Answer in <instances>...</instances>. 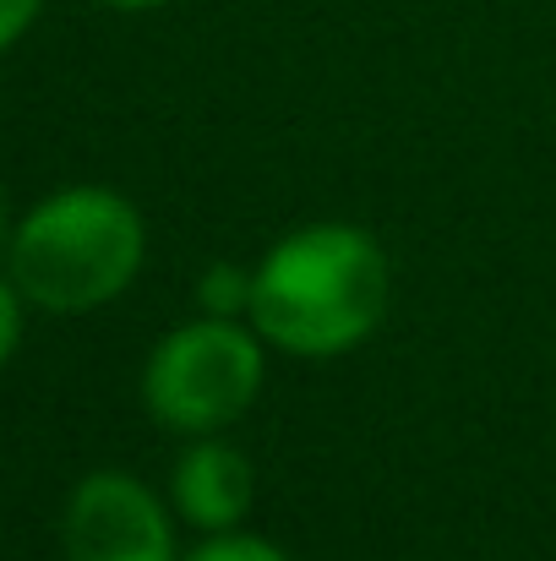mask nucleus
Here are the masks:
<instances>
[{
    "label": "nucleus",
    "instance_id": "1",
    "mask_svg": "<svg viewBox=\"0 0 556 561\" xmlns=\"http://www.w3.org/2000/svg\"><path fill=\"white\" fill-rule=\"evenodd\" d=\"M387 306V245L350 218L295 224L251 267V328L290 360H339L361 350Z\"/></svg>",
    "mask_w": 556,
    "mask_h": 561
},
{
    "label": "nucleus",
    "instance_id": "2",
    "mask_svg": "<svg viewBox=\"0 0 556 561\" xmlns=\"http://www.w3.org/2000/svg\"><path fill=\"white\" fill-rule=\"evenodd\" d=\"M148 262V218L121 186L77 181L44 191L0 251V267L33 311L88 317L115 306Z\"/></svg>",
    "mask_w": 556,
    "mask_h": 561
},
{
    "label": "nucleus",
    "instance_id": "3",
    "mask_svg": "<svg viewBox=\"0 0 556 561\" xmlns=\"http://www.w3.org/2000/svg\"><path fill=\"white\" fill-rule=\"evenodd\" d=\"M268 387V344L246 317H185L143 360L137 392L159 431L213 436L229 431Z\"/></svg>",
    "mask_w": 556,
    "mask_h": 561
},
{
    "label": "nucleus",
    "instance_id": "4",
    "mask_svg": "<svg viewBox=\"0 0 556 561\" xmlns=\"http://www.w3.org/2000/svg\"><path fill=\"white\" fill-rule=\"evenodd\" d=\"M181 518L126 469H88L60 507V561H181Z\"/></svg>",
    "mask_w": 556,
    "mask_h": 561
},
{
    "label": "nucleus",
    "instance_id": "5",
    "mask_svg": "<svg viewBox=\"0 0 556 561\" xmlns=\"http://www.w3.org/2000/svg\"><path fill=\"white\" fill-rule=\"evenodd\" d=\"M164 496H170L175 518L196 535L246 529V518L257 507V463L246 458V447L229 442V431L185 436Z\"/></svg>",
    "mask_w": 556,
    "mask_h": 561
},
{
    "label": "nucleus",
    "instance_id": "6",
    "mask_svg": "<svg viewBox=\"0 0 556 561\" xmlns=\"http://www.w3.org/2000/svg\"><path fill=\"white\" fill-rule=\"evenodd\" d=\"M196 311H207V317H246L251 322V267L213 262L196 278Z\"/></svg>",
    "mask_w": 556,
    "mask_h": 561
},
{
    "label": "nucleus",
    "instance_id": "7",
    "mask_svg": "<svg viewBox=\"0 0 556 561\" xmlns=\"http://www.w3.org/2000/svg\"><path fill=\"white\" fill-rule=\"evenodd\" d=\"M181 561H295L279 540L257 535V529H224V535H202Z\"/></svg>",
    "mask_w": 556,
    "mask_h": 561
},
{
    "label": "nucleus",
    "instance_id": "8",
    "mask_svg": "<svg viewBox=\"0 0 556 561\" xmlns=\"http://www.w3.org/2000/svg\"><path fill=\"white\" fill-rule=\"evenodd\" d=\"M27 300H22V289L11 284V273L0 267V371L16 360V350H22V333H27Z\"/></svg>",
    "mask_w": 556,
    "mask_h": 561
},
{
    "label": "nucleus",
    "instance_id": "9",
    "mask_svg": "<svg viewBox=\"0 0 556 561\" xmlns=\"http://www.w3.org/2000/svg\"><path fill=\"white\" fill-rule=\"evenodd\" d=\"M38 16H44V0H0V55H11L33 33Z\"/></svg>",
    "mask_w": 556,
    "mask_h": 561
},
{
    "label": "nucleus",
    "instance_id": "10",
    "mask_svg": "<svg viewBox=\"0 0 556 561\" xmlns=\"http://www.w3.org/2000/svg\"><path fill=\"white\" fill-rule=\"evenodd\" d=\"M99 5H110V11H126V16H143V11H159V5H170V0H99Z\"/></svg>",
    "mask_w": 556,
    "mask_h": 561
},
{
    "label": "nucleus",
    "instance_id": "11",
    "mask_svg": "<svg viewBox=\"0 0 556 561\" xmlns=\"http://www.w3.org/2000/svg\"><path fill=\"white\" fill-rule=\"evenodd\" d=\"M11 229H16V213H11V196H5V186H0V251H5Z\"/></svg>",
    "mask_w": 556,
    "mask_h": 561
}]
</instances>
